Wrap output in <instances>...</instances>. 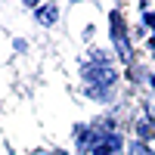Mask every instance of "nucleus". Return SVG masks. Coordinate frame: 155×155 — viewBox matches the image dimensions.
<instances>
[{"mask_svg":"<svg viewBox=\"0 0 155 155\" xmlns=\"http://www.w3.org/2000/svg\"><path fill=\"white\" fill-rule=\"evenodd\" d=\"M96 155H118V140H102V143H96Z\"/></svg>","mask_w":155,"mask_h":155,"instance_id":"1","label":"nucleus"},{"mask_svg":"<svg viewBox=\"0 0 155 155\" xmlns=\"http://www.w3.org/2000/svg\"><path fill=\"white\" fill-rule=\"evenodd\" d=\"M37 16H41V22H44V25H50V22L56 19V9H53V6H50V9H41Z\"/></svg>","mask_w":155,"mask_h":155,"instance_id":"2","label":"nucleus"},{"mask_svg":"<svg viewBox=\"0 0 155 155\" xmlns=\"http://www.w3.org/2000/svg\"><path fill=\"white\" fill-rule=\"evenodd\" d=\"M130 155H152L146 146H130Z\"/></svg>","mask_w":155,"mask_h":155,"instance_id":"3","label":"nucleus"}]
</instances>
